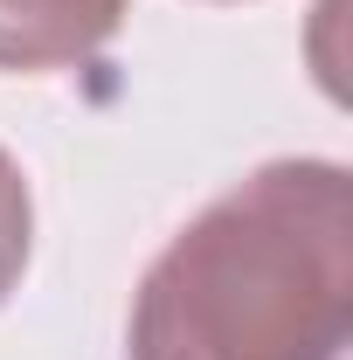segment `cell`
Listing matches in <instances>:
<instances>
[{"label": "cell", "mask_w": 353, "mask_h": 360, "mask_svg": "<svg viewBox=\"0 0 353 360\" xmlns=\"http://www.w3.org/2000/svg\"><path fill=\"white\" fill-rule=\"evenodd\" d=\"M353 340V174L270 160L139 277L125 360H340Z\"/></svg>", "instance_id": "6da1fadb"}, {"label": "cell", "mask_w": 353, "mask_h": 360, "mask_svg": "<svg viewBox=\"0 0 353 360\" xmlns=\"http://www.w3.org/2000/svg\"><path fill=\"white\" fill-rule=\"evenodd\" d=\"M132 0H0V70H70L125 28Z\"/></svg>", "instance_id": "7a4b0ae2"}, {"label": "cell", "mask_w": 353, "mask_h": 360, "mask_svg": "<svg viewBox=\"0 0 353 360\" xmlns=\"http://www.w3.org/2000/svg\"><path fill=\"white\" fill-rule=\"evenodd\" d=\"M28 250H35V201H28V180L14 167V153L0 146V305H7V291L21 284Z\"/></svg>", "instance_id": "3957f363"}]
</instances>
